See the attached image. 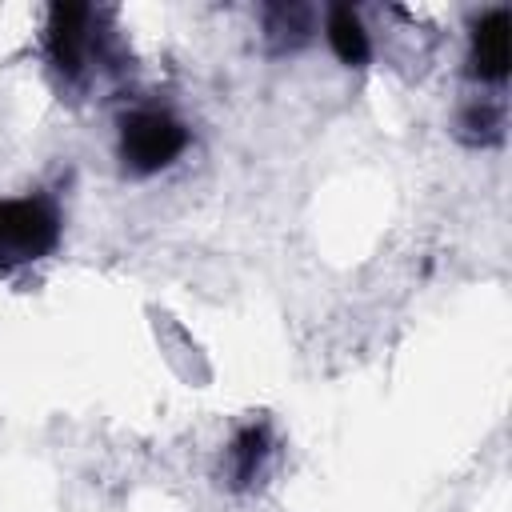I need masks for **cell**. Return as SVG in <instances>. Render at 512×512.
<instances>
[{"label": "cell", "mask_w": 512, "mask_h": 512, "mask_svg": "<svg viewBox=\"0 0 512 512\" xmlns=\"http://www.w3.org/2000/svg\"><path fill=\"white\" fill-rule=\"evenodd\" d=\"M456 136L472 148H484V144H500L504 140V108L500 104H488V100H472L460 108L456 116Z\"/></svg>", "instance_id": "obj_8"}, {"label": "cell", "mask_w": 512, "mask_h": 512, "mask_svg": "<svg viewBox=\"0 0 512 512\" xmlns=\"http://www.w3.org/2000/svg\"><path fill=\"white\" fill-rule=\"evenodd\" d=\"M44 52L68 88H88L100 72H120L124 60L108 12L92 4H52L44 24Z\"/></svg>", "instance_id": "obj_1"}, {"label": "cell", "mask_w": 512, "mask_h": 512, "mask_svg": "<svg viewBox=\"0 0 512 512\" xmlns=\"http://www.w3.org/2000/svg\"><path fill=\"white\" fill-rule=\"evenodd\" d=\"M64 212L52 192H28L0 200V276H12L56 252Z\"/></svg>", "instance_id": "obj_3"}, {"label": "cell", "mask_w": 512, "mask_h": 512, "mask_svg": "<svg viewBox=\"0 0 512 512\" xmlns=\"http://www.w3.org/2000/svg\"><path fill=\"white\" fill-rule=\"evenodd\" d=\"M508 24L512 12L504 4L484 8L468 28V76L480 84H504L508 76Z\"/></svg>", "instance_id": "obj_5"}, {"label": "cell", "mask_w": 512, "mask_h": 512, "mask_svg": "<svg viewBox=\"0 0 512 512\" xmlns=\"http://www.w3.org/2000/svg\"><path fill=\"white\" fill-rule=\"evenodd\" d=\"M272 460H276V432L264 416H256V420H244L232 432V440L220 452L216 476L228 492H252V488L264 484Z\"/></svg>", "instance_id": "obj_4"}, {"label": "cell", "mask_w": 512, "mask_h": 512, "mask_svg": "<svg viewBox=\"0 0 512 512\" xmlns=\"http://www.w3.org/2000/svg\"><path fill=\"white\" fill-rule=\"evenodd\" d=\"M324 40H328L332 56L348 68H364L372 60V36L352 4H332L324 12Z\"/></svg>", "instance_id": "obj_6"}, {"label": "cell", "mask_w": 512, "mask_h": 512, "mask_svg": "<svg viewBox=\"0 0 512 512\" xmlns=\"http://www.w3.org/2000/svg\"><path fill=\"white\" fill-rule=\"evenodd\" d=\"M192 144V128L168 104H132L116 120V156L120 168L136 180L172 168Z\"/></svg>", "instance_id": "obj_2"}, {"label": "cell", "mask_w": 512, "mask_h": 512, "mask_svg": "<svg viewBox=\"0 0 512 512\" xmlns=\"http://www.w3.org/2000/svg\"><path fill=\"white\" fill-rule=\"evenodd\" d=\"M264 40H268V52L272 56H284V52H296L312 40V28H316V12L308 4H268L264 12Z\"/></svg>", "instance_id": "obj_7"}]
</instances>
